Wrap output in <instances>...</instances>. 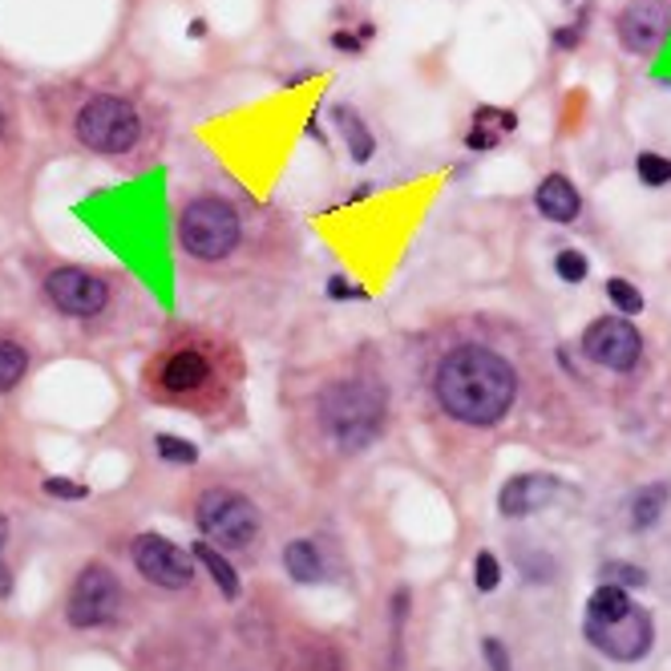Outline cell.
<instances>
[{"instance_id":"21","label":"cell","mask_w":671,"mask_h":671,"mask_svg":"<svg viewBox=\"0 0 671 671\" xmlns=\"http://www.w3.org/2000/svg\"><path fill=\"white\" fill-rule=\"evenodd\" d=\"M28 368V356L21 344H9V340H0V392H9L25 376Z\"/></svg>"},{"instance_id":"32","label":"cell","mask_w":671,"mask_h":671,"mask_svg":"<svg viewBox=\"0 0 671 671\" xmlns=\"http://www.w3.org/2000/svg\"><path fill=\"white\" fill-rule=\"evenodd\" d=\"M578 33H582V21H578V25H566V28H558V33H554V49H575Z\"/></svg>"},{"instance_id":"8","label":"cell","mask_w":671,"mask_h":671,"mask_svg":"<svg viewBox=\"0 0 671 671\" xmlns=\"http://www.w3.org/2000/svg\"><path fill=\"white\" fill-rule=\"evenodd\" d=\"M587 639H591L603 656H611L615 663H635L651 651V639H656V627H651V615L644 607H627L623 615L615 619H599V623H587Z\"/></svg>"},{"instance_id":"3","label":"cell","mask_w":671,"mask_h":671,"mask_svg":"<svg viewBox=\"0 0 671 671\" xmlns=\"http://www.w3.org/2000/svg\"><path fill=\"white\" fill-rule=\"evenodd\" d=\"M219 368H227L219 361V352L202 349V344H178L150 364V385L170 404L195 401V397H207L219 385Z\"/></svg>"},{"instance_id":"17","label":"cell","mask_w":671,"mask_h":671,"mask_svg":"<svg viewBox=\"0 0 671 671\" xmlns=\"http://www.w3.org/2000/svg\"><path fill=\"white\" fill-rule=\"evenodd\" d=\"M283 566H287V575L296 578V582H320L323 578V558L320 551L311 546V542H287V551H283Z\"/></svg>"},{"instance_id":"28","label":"cell","mask_w":671,"mask_h":671,"mask_svg":"<svg viewBox=\"0 0 671 671\" xmlns=\"http://www.w3.org/2000/svg\"><path fill=\"white\" fill-rule=\"evenodd\" d=\"M13 595V566H9V522L0 514V599Z\"/></svg>"},{"instance_id":"9","label":"cell","mask_w":671,"mask_h":671,"mask_svg":"<svg viewBox=\"0 0 671 671\" xmlns=\"http://www.w3.org/2000/svg\"><path fill=\"white\" fill-rule=\"evenodd\" d=\"M130 558L142 570V578H150L154 587H166V591H183V587H190V578H195L190 554L158 534H138L130 542Z\"/></svg>"},{"instance_id":"33","label":"cell","mask_w":671,"mask_h":671,"mask_svg":"<svg viewBox=\"0 0 671 671\" xmlns=\"http://www.w3.org/2000/svg\"><path fill=\"white\" fill-rule=\"evenodd\" d=\"M328 292H332V296H361V292H356V287H349L344 280H332V283H328Z\"/></svg>"},{"instance_id":"15","label":"cell","mask_w":671,"mask_h":671,"mask_svg":"<svg viewBox=\"0 0 671 671\" xmlns=\"http://www.w3.org/2000/svg\"><path fill=\"white\" fill-rule=\"evenodd\" d=\"M514 126H518V118H514L510 109H490L482 106L478 109V118H473V130H470V150H490L502 142V134H510Z\"/></svg>"},{"instance_id":"12","label":"cell","mask_w":671,"mask_h":671,"mask_svg":"<svg viewBox=\"0 0 671 671\" xmlns=\"http://www.w3.org/2000/svg\"><path fill=\"white\" fill-rule=\"evenodd\" d=\"M671 28V4L668 0H632L619 16V40L627 54H651Z\"/></svg>"},{"instance_id":"2","label":"cell","mask_w":671,"mask_h":671,"mask_svg":"<svg viewBox=\"0 0 671 671\" xmlns=\"http://www.w3.org/2000/svg\"><path fill=\"white\" fill-rule=\"evenodd\" d=\"M320 425L332 437V445L356 454L368 442H376V433L385 425V392L361 376L336 380L320 397Z\"/></svg>"},{"instance_id":"29","label":"cell","mask_w":671,"mask_h":671,"mask_svg":"<svg viewBox=\"0 0 671 671\" xmlns=\"http://www.w3.org/2000/svg\"><path fill=\"white\" fill-rule=\"evenodd\" d=\"M45 494L61 497V502H81V497H90V485L69 482V478H45Z\"/></svg>"},{"instance_id":"6","label":"cell","mask_w":671,"mask_h":671,"mask_svg":"<svg viewBox=\"0 0 671 671\" xmlns=\"http://www.w3.org/2000/svg\"><path fill=\"white\" fill-rule=\"evenodd\" d=\"M78 138L97 154H126L138 142V109L126 97H90L78 114Z\"/></svg>"},{"instance_id":"4","label":"cell","mask_w":671,"mask_h":671,"mask_svg":"<svg viewBox=\"0 0 671 671\" xmlns=\"http://www.w3.org/2000/svg\"><path fill=\"white\" fill-rule=\"evenodd\" d=\"M243 227L227 199H195L178 219V239L195 259H223L235 251Z\"/></svg>"},{"instance_id":"31","label":"cell","mask_w":671,"mask_h":671,"mask_svg":"<svg viewBox=\"0 0 671 671\" xmlns=\"http://www.w3.org/2000/svg\"><path fill=\"white\" fill-rule=\"evenodd\" d=\"M364 37H373V28H361V33H336L332 45H336V49H344V54H361Z\"/></svg>"},{"instance_id":"22","label":"cell","mask_w":671,"mask_h":671,"mask_svg":"<svg viewBox=\"0 0 671 671\" xmlns=\"http://www.w3.org/2000/svg\"><path fill=\"white\" fill-rule=\"evenodd\" d=\"M154 449H158V457L162 461H170V466H195V461H199V449L190 442L170 437V433H162L158 442H154Z\"/></svg>"},{"instance_id":"27","label":"cell","mask_w":671,"mask_h":671,"mask_svg":"<svg viewBox=\"0 0 671 671\" xmlns=\"http://www.w3.org/2000/svg\"><path fill=\"white\" fill-rule=\"evenodd\" d=\"M603 578L607 582H615V587H644L647 582V575L639 570V566H623V563H607Z\"/></svg>"},{"instance_id":"20","label":"cell","mask_w":671,"mask_h":671,"mask_svg":"<svg viewBox=\"0 0 671 671\" xmlns=\"http://www.w3.org/2000/svg\"><path fill=\"white\" fill-rule=\"evenodd\" d=\"M632 607V595L627 587H615V582H603L599 591L587 599V623H599V619H615Z\"/></svg>"},{"instance_id":"13","label":"cell","mask_w":671,"mask_h":671,"mask_svg":"<svg viewBox=\"0 0 671 671\" xmlns=\"http://www.w3.org/2000/svg\"><path fill=\"white\" fill-rule=\"evenodd\" d=\"M566 485L551 473H518L510 482L502 485L497 494V510L506 518H526V514H538L542 506H551L554 497H563Z\"/></svg>"},{"instance_id":"30","label":"cell","mask_w":671,"mask_h":671,"mask_svg":"<svg viewBox=\"0 0 671 671\" xmlns=\"http://www.w3.org/2000/svg\"><path fill=\"white\" fill-rule=\"evenodd\" d=\"M482 651H485V663H490V671H510V656H506V644H497V639H485Z\"/></svg>"},{"instance_id":"25","label":"cell","mask_w":671,"mask_h":671,"mask_svg":"<svg viewBox=\"0 0 671 671\" xmlns=\"http://www.w3.org/2000/svg\"><path fill=\"white\" fill-rule=\"evenodd\" d=\"M554 271H558L566 283H582V280H587V271H591V263H587L582 251L566 247V251H558V259H554Z\"/></svg>"},{"instance_id":"11","label":"cell","mask_w":671,"mask_h":671,"mask_svg":"<svg viewBox=\"0 0 671 671\" xmlns=\"http://www.w3.org/2000/svg\"><path fill=\"white\" fill-rule=\"evenodd\" d=\"M45 292L66 316H97L109 304V287L90 271L78 268H61L45 280Z\"/></svg>"},{"instance_id":"1","label":"cell","mask_w":671,"mask_h":671,"mask_svg":"<svg viewBox=\"0 0 671 671\" xmlns=\"http://www.w3.org/2000/svg\"><path fill=\"white\" fill-rule=\"evenodd\" d=\"M514 392V368L490 349H454L437 368V401L466 425H497L510 413Z\"/></svg>"},{"instance_id":"5","label":"cell","mask_w":671,"mask_h":671,"mask_svg":"<svg viewBox=\"0 0 671 671\" xmlns=\"http://www.w3.org/2000/svg\"><path fill=\"white\" fill-rule=\"evenodd\" d=\"M195 522L207 534V542H219L227 551H243L251 546L259 534V514L256 506L247 502L235 490H207L199 497V510H195Z\"/></svg>"},{"instance_id":"7","label":"cell","mask_w":671,"mask_h":671,"mask_svg":"<svg viewBox=\"0 0 671 671\" xmlns=\"http://www.w3.org/2000/svg\"><path fill=\"white\" fill-rule=\"evenodd\" d=\"M121 611V582L109 566H85L73 587H69V627L78 632H94V627H106L109 619Z\"/></svg>"},{"instance_id":"16","label":"cell","mask_w":671,"mask_h":671,"mask_svg":"<svg viewBox=\"0 0 671 671\" xmlns=\"http://www.w3.org/2000/svg\"><path fill=\"white\" fill-rule=\"evenodd\" d=\"M671 502V485L668 482H651L632 497V526L635 530H651V526L668 514Z\"/></svg>"},{"instance_id":"23","label":"cell","mask_w":671,"mask_h":671,"mask_svg":"<svg viewBox=\"0 0 671 671\" xmlns=\"http://www.w3.org/2000/svg\"><path fill=\"white\" fill-rule=\"evenodd\" d=\"M607 296H611V304H615L619 311H627V316H639V311H644V296H639V287L627 283V280L607 283Z\"/></svg>"},{"instance_id":"26","label":"cell","mask_w":671,"mask_h":671,"mask_svg":"<svg viewBox=\"0 0 671 671\" xmlns=\"http://www.w3.org/2000/svg\"><path fill=\"white\" fill-rule=\"evenodd\" d=\"M473 582H478V591H494L497 582H502V566H497V558L490 551L478 554V575H473Z\"/></svg>"},{"instance_id":"19","label":"cell","mask_w":671,"mask_h":671,"mask_svg":"<svg viewBox=\"0 0 671 671\" xmlns=\"http://www.w3.org/2000/svg\"><path fill=\"white\" fill-rule=\"evenodd\" d=\"M336 126H340V130H344V138H349L352 158H356V162L373 158L376 142H373V134H368V126L361 121V114H356V109H352V106H336Z\"/></svg>"},{"instance_id":"10","label":"cell","mask_w":671,"mask_h":671,"mask_svg":"<svg viewBox=\"0 0 671 671\" xmlns=\"http://www.w3.org/2000/svg\"><path fill=\"white\" fill-rule=\"evenodd\" d=\"M582 352H587L595 364H603V368L627 373V368L639 361L644 340H639V332H635L627 320H619V316H603V320H595L591 328L582 332Z\"/></svg>"},{"instance_id":"34","label":"cell","mask_w":671,"mask_h":671,"mask_svg":"<svg viewBox=\"0 0 671 671\" xmlns=\"http://www.w3.org/2000/svg\"><path fill=\"white\" fill-rule=\"evenodd\" d=\"M0 130H4V114H0Z\"/></svg>"},{"instance_id":"18","label":"cell","mask_w":671,"mask_h":671,"mask_svg":"<svg viewBox=\"0 0 671 671\" xmlns=\"http://www.w3.org/2000/svg\"><path fill=\"white\" fill-rule=\"evenodd\" d=\"M190 558L195 563H202L211 575H215V582H219V591L227 595V599H239V575H235V566L223 558V554L211 546V542H195V551H190Z\"/></svg>"},{"instance_id":"14","label":"cell","mask_w":671,"mask_h":671,"mask_svg":"<svg viewBox=\"0 0 671 671\" xmlns=\"http://www.w3.org/2000/svg\"><path fill=\"white\" fill-rule=\"evenodd\" d=\"M534 207L542 211V219H551V223H575L578 211H582V199H578V190L570 178L551 175V178H542V187H538V195H534Z\"/></svg>"},{"instance_id":"24","label":"cell","mask_w":671,"mask_h":671,"mask_svg":"<svg viewBox=\"0 0 671 671\" xmlns=\"http://www.w3.org/2000/svg\"><path fill=\"white\" fill-rule=\"evenodd\" d=\"M635 170H639L647 187H668L671 183V158H659V154H639Z\"/></svg>"}]
</instances>
